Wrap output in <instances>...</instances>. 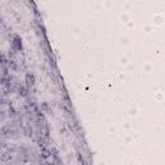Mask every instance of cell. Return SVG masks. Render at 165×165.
<instances>
[{
  "mask_svg": "<svg viewBox=\"0 0 165 165\" xmlns=\"http://www.w3.org/2000/svg\"><path fill=\"white\" fill-rule=\"evenodd\" d=\"M12 49H13L14 52H22L23 49V45H22V38H21L20 35H15L13 36V39H12Z\"/></svg>",
  "mask_w": 165,
  "mask_h": 165,
  "instance_id": "6da1fadb",
  "label": "cell"
},
{
  "mask_svg": "<svg viewBox=\"0 0 165 165\" xmlns=\"http://www.w3.org/2000/svg\"><path fill=\"white\" fill-rule=\"evenodd\" d=\"M15 134V130L13 129V124H5L0 128V136L3 137H11Z\"/></svg>",
  "mask_w": 165,
  "mask_h": 165,
  "instance_id": "7a4b0ae2",
  "label": "cell"
},
{
  "mask_svg": "<svg viewBox=\"0 0 165 165\" xmlns=\"http://www.w3.org/2000/svg\"><path fill=\"white\" fill-rule=\"evenodd\" d=\"M25 83H26V86L27 88H32L36 83V79H35V75L31 72H27L25 75Z\"/></svg>",
  "mask_w": 165,
  "mask_h": 165,
  "instance_id": "3957f363",
  "label": "cell"
},
{
  "mask_svg": "<svg viewBox=\"0 0 165 165\" xmlns=\"http://www.w3.org/2000/svg\"><path fill=\"white\" fill-rule=\"evenodd\" d=\"M17 92H18V95H20V97H22V98H27L29 97V88H27L26 85H18L17 86Z\"/></svg>",
  "mask_w": 165,
  "mask_h": 165,
  "instance_id": "277c9868",
  "label": "cell"
},
{
  "mask_svg": "<svg viewBox=\"0 0 165 165\" xmlns=\"http://www.w3.org/2000/svg\"><path fill=\"white\" fill-rule=\"evenodd\" d=\"M52 156V151L49 150V148H41V151H40V159H43V160H46V159H49Z\"/></svg>",
  "mask_w": 165,
  "mask_h": 165,
  "instance_id": "5b68a950",
  "label": "cell"
},
{
  "mask_svg": "<svg viewBox=\"0 0 165 165\" xmlns=\"http://www.w3.org/2000/svg\"><path fill=\"white\" fill-rule=\"evenodd\" d=\"M22 130H23L25 134H26L27 137H30V138L34 136V133H35L34 132V129H32V126H31L30 124H27V125H22Z\"/></svg>",
  "mask_w": 165,
  "mask_h": 165,
  "instance_id": "8992f818",
  "label": "cell"
},
{
  "mask_svg": "<svg viewBox=\"0 0 165 165\" xmlns=\"http://www.w3.org/2000/svg\"><path fill=\"white\" fill-rule=\"evenodd\" d=\"M8 61H9V58H7V55L3 52H0V68L8 67Z\"/></svg>",
  "mask_w": 165,
  "mask_h": 165,
  "instance_id": "52a82bcc",
  "label": "cell"
},
{
  "mask_svg": "<svg viewBox=\"0 0 165 165\" xmlns=\"http://www.w3.org/2000/svg\"><path fill=\"white\" fill-rule=\"evenodd\" d=\"M40 111H41L43 114H51L52 115V110H51V107H49V103H46V102H43V103L40 105Z\"/></svg>",
  "mask_w": 165,
  "mask_h": 165,
  "instance_id": "ba28073f",
  "label": "cell"
},
{
  "mask_svg": "<svg viewBox=\"0 0 165 165\" xmlns=\"http://www.w3.org/2000/svg\"><path fill=\"white\" fill-rule=\"evenodd\" d=\"M12 160V154H1L0 155V161L3 163H7V161Z\"/></svg>",
  "mask_w": 165,
  "mask_h": 165,
  "instance_id": "9c48e42d",
  "label": "cell"
},
{
  "mask_svg": "<svg viewBox=\"0 0 165 165\" xmlns=\"http://www.w3.org/2000/svg\"><path fill=\"white\" fill-rule=\"evenodd\" d=\"M8 68H9V70H13V71L18 70V66H17V63H15L14 60H9L8 61Z\"/></svg>",
  "mask_w": 165,
  "mask_h": 165,
  "instance_id": "30bf717a",
  "label": "cell"
},
{
  "mask_svg": "<svg viewBox=\"0 0 165 165\" xmlns=\"http://www.w3.org/2000/svg\"><path fill=\"white\" fill-rule=\"evenodd\" d=\"M9 116H11L12 119H14V117L18 116V112L15 111V108H14L12 105H9Z\"/></svg>",
  "mask_w": 165,
  "mask_h": 165,
  "instance_id": "8fae6325",
  "label": "cell"
},
{
  "mask_svg": "<svg viewBox=\"0 0 165 165\" xmlns=\"http://www.w3.org/2000/svg\"><path fill=\"white\" fill-rule=\"evenodd\" d=\"M1 95H3V89L0 88V97H1Z\"/></svg>",
  "mask_w": 165,
  "mask_h": 165,
  "instance_id": "7c38bea8",
  "label": "cell"
}]
</instances>
